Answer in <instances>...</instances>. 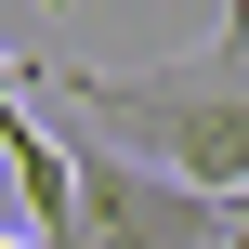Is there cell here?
<instances>
[{"label": "cell", "instance_id": "1", "mask_svg": "<svg viewBox=\"0 0 249 249\" xmlns=\"http://www.w3.org/2000/svg\"><path fill=\"white\" fill-rule=\"evenodd\" d=\"M66 118L105 131L118 158L197 184V197H236L249 184V0L223 13L210 53H171V66H66Z\"/></svg>", "mask_w": 249, "mask_h": 249}, {"label": "cell", "instance_id": "2", "mask_svg": "<svg viewBox=\"0 0 249 249\" xmlns=\"http://www.w3.org/2000/svg\"><path fill=\"white\" fill-rule=\"evenodd\" d=\"M66 184H79V197H66V223L39 249H223V197L118 158V144L79 131V118H66Z\"/></svg>", "mask_w": 249, "mask_h": 249}, {"label": "cell", "instance_id": "3", "mask_svg": "<svg viewBox=\"0 0 249 249\" xmlns=\"http://www.w3.org/2000/svg\"><path fill=\"white\" fill-rule=\"evenodd\" d=\"M0 158H13V197H26V223L53 236V223H66V197H79V184H66V144H53L26 105H0Z\"/></svg>", "mask_w": 249, "mask_h": 249}, {"label": "cell", "instance_id": "4", "mask_svg": "<svg viewBox=\"0 0 249 249\" xmlns=\"http://www.w3.org/2000/svg\"><path fill=\"white\" fill-rule=\"evenodd\" d=\"M0 105H26V66H13V53H0Z\"/></svg>", "mask_w": 249, "mask_h": 249}, {"label": "cell", "instance_id": "5", "mask_svg": "<svg viewBox=\"0 0 249 249\" xmlns=\"http://www.w3.org/2000/svg\"><path fill=\"white\" fill-rule=\"evenodd\" d=\"M223 249H249V223H223Z\"/></svg>", "mask_w": 249, "mask_h": 249}, {"label": "cell", "instance_id": "6", "mask_svg": "<svg viewBox=\"0 0 249 249\" xmlns=\"http://www.w3.org/2000/svg\"><path fill=\"white\" fill-rule=\"evenodd\" d=\"M0 249H26V236H0Z\"/></svg>", "mask_w": 249, "mask_h": 249}, {"label": "cell", "instance_id": "7", "mask_svg": "<svg viewBox=\"0 0 249 249\" xmlns=\"http://www.w3.org/2000/svg\"><path fill=\"white\" fill-rule=\"evenodd\" d=\"M53 13H66V0H53Z\"/></svg>", "mask_w": 249, "mask_h": 249}]
</instances>
